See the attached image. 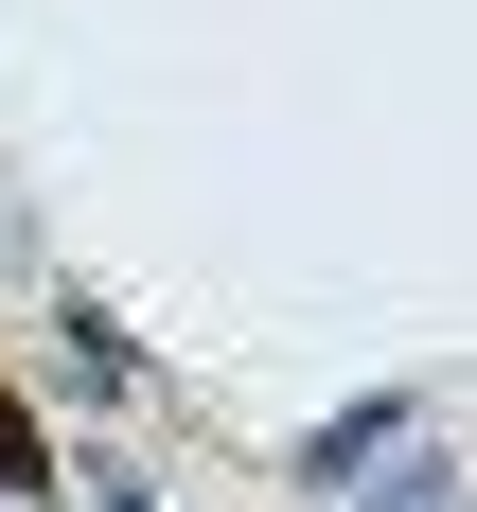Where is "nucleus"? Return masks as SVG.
I'll use <instances>...</instances> for the list:
<instances>
[{"instance_id": "nucleus-1", "label": "nucleus", "mask_w": 477, "mask_h": 512, "mask_svg": "<svg viewBox=\"0 0 477 512\" xmlns=\"http://www.w3.org/2000/svg\"><path fill=\"white\" fill-rule=\"evenodd\" d=\"M0 495H53V424L18 407V389H0Z\"/></svg>"}]
</instances>
